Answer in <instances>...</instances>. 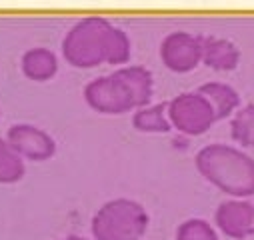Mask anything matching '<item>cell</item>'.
<instances>
[{"instance_id":"obj_1","label":"cell","mask_w":254,"mask_h":240,"mask_svg":"<svg viewBox=\"0 0 254 240\" xmlns=\"http://www.w3.org/2000/svg\"><path fill=\"white\" fill-rule=\"evenodd\" d=\"M128 54L126 38L104 20H86L78 24L66 40V56L78 66H92L108 58L120 62Z\"/></svg>"},{"instance_id":"obj_2","label":"cell","mask_w":254,"mask_h":240,"mask_svg":"<svg viewBox=\"0 0 254 240\" xmlns=\"http://www.w3.org/2000/svg\"><path fill=\"white\" fill-rule=\"evenodd\" d=\"M198 166L222 190L248 196L254 194V162L228 146H210L200 152Z\"/></svg>"},{"instance_id":"obj_3","label":"cell","mask_w":254,"mask_h":240,"mask_svg":"<svg viewBox=\"0 0 254 240\" xmlns=\"http://www.w3.org/2000/svg\"><path fill=\"white\" fill-rule=\"evenodd\" d=\"M150 94V78L144 70H122L110 78H102L88 88V100L92 106L108 112H122L134 104H140Z\"/></svg>"},{"instance_id":"obj_4","label":"cell","mask_w":254,"mask_h":240,"mask_svg":"<svg viewBox=\"0 0 254 240\" xmlns=\"http://www.w3.org/2000/svg\"><path fill=\"white\" fill-rule=\"evenodd\" d=\"M144 230V214L140 206L118 200L98 214L94 232L100 240H136Z\"/></svg>"},{"instance_id":"obj_5","label":"cell","mask_w":254,"mask_h":240,"mask_svg":"<svg viewBox=\"0 0 254 240\" xmlns=\"http://www.w3.org/2000/svg\"><path fill=\"white\" fill-rule=\"evenodd\" d=\"M172 118L182 130L196 134L210 126L214 112L206 98L196 94H184L172 102Z\"/></svg>"},{"instance_id":"obj_6","label":"cell","mask_w":254,"mask_h":240,"mask_svg":"<svg viewBox=\"0 0 254 240\" xmlns=\"http://www.w3.org/2000/svg\"><path fill=\"white\" fill-rule=\"evenodd\" d=\"M162 56L174 70H188L192 68L200 58V46L194 38L188 34H174L164 42Z\"/></svg>"},{"instance_id":"obj_7","label":"cell","mask_w":254,"mask_h":240,"mask_svg":"<svg viewBox=\"0 0 254 240\" xmlns=\"http://www.w3.org/2000/svg\"><path fill=\"white\" fill-rule=\"evenodd\" d=\"M218 222H220V228L234 238L252 234L254 232V206L246 202H226L218 210Z\"/></svg>"},{"instance_id":"obj_8","label":"cell","mask_w":254,"mask_h":240,"mask_svg":"<svg viewBox=\"0 0 254 240\" xmlns=\"http://www.w3.org/2000/svg\"><path fill=\"white\" fill-rule=\"evenodd\" d=\"M202 94H206L208 104L212 106L214 118L226 116L236 104H238V96L232 88L222 86V84H208L202 88Z\"/></svg>"},{"instance_id":"obj_9","label":"cell","mask_w":254,"mask_h":240,"mask_svg":"<svg viewBox=\"0 0 254 240\" xmlns=\"http://www.w3.org/2000/svg\"><path fill=\"white\" fill-rule=\"evenodd\" d=\"M204 52L206 62L214 68H234L238 62V50L226 40H210Z\"/></svg>"},{"instance_id":"obj_10","label":"cell","mask_w":254,"mask_h":240,"mask_svg":"<svg viewBox=\"0 0 254 240\" xmlns=\"http://www.w3.org/2000/svg\"><path fill=\"white\" fill-rule=\"evenodd\" d=\"M234 138L246 146H254V104L238 112L234 120Z\"/></svg>"},{"instance_id":"obj_11","label":"cell","mask_w":254,"mask_h":240,"mask_svg":"<svg viewBox=\"0 0 254 240\" xmlns=\"http://www.w3.org/2000/svg\"><path fill=\"white\" fill-rule=\"evenodd\" d=\"M178 240H216V236L204 222L192 220V222H186L180 228Z\"/></svg>"},{"instance_id":"obj_12","label":"cell","mask_w":254,"mask_h":240,"mask_svg":"<svg viewBox=\"0 0 254 240\" xmlns=\"http://www.w3.org/2000/svg\"><path fill=\"white\" fill-rule=\"evenodd\" d=\"M136 124L142 130H168V124L162 118V108L160 106H156L152 110H142L136 116Z\"/></svg>"},{"instance_id":"obj_13","label":"cell","mask_w":254,"mask_h":240,"mask_svg":"<svg viewBox=\"0 0 254 240\" xmlns=\"http://www.w3.org/2000/svg\"><path fill=\"white\" fill-rule=\"evenodd\" d=\"M68 240H80V238H68Z\"/></svg>"}]
</instances>
